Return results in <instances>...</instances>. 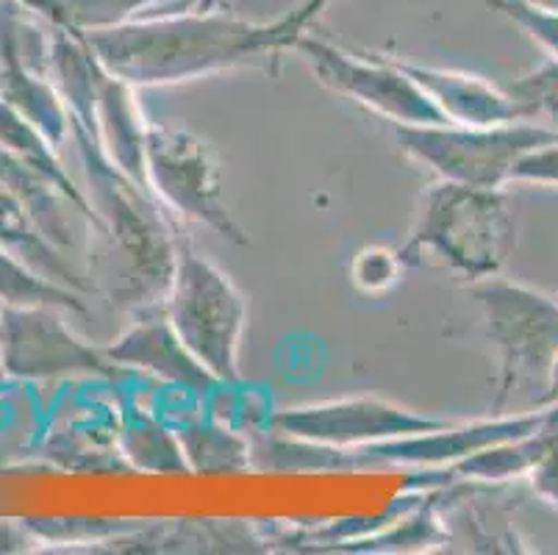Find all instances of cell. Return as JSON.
<instances>
[{
  "label": "cell",
  "mask_w": 558,
  "mask_h": 555,
  "mask_svg": "<svg viewBox=\"0 0 558 555\" xmlns=\"http://www.w3.org/2000/svg\"><path fill=\"white\" fill-rule=\"evenodd\" d=\"M326 3L306 0L278 23H247L226 14L167 12L150 20H129L111 28L84 31V39L114 79L131 84L181 81L211 70L276 56L283 45H295L306 23Z\"/></svg>",
  "instance_id": "obj_1"
},
{
  "label": "cell",
  "mask_w": 558,
  "mask_h": 555,
  "mask_svg": "<svg viewBox=\"0 0 558 555\" xmlns=\"http://www.w3.org/2000/svg\"><path fill=\"white\" fill-rule=\"evenodd\" d=\"M420 248H430L470 278H492L514 248V217L506 197L497 190L453 181L434 186L400 258H409Z\"/></svg>",
  "instance_id": "obj_2"
},
{
  "label": "cell",
  "mask_w": 558,
  "mask_h": 555,
  "mask_svg": "<svg viewBox=\"0 0 558 555\" xmlns=\"http://www.w3.org/2000/svg\"><path fill=\"white\" fill-rule=\"evenodd\" d=\"M398 140L405 153L434 167L445 181L500 190L525 153L558 142V131L531 120L504 125H403Z\"/></svg>",
  "instance_id": "obj_3"
},
{
  "label": "cell",
  "mask_w": 558,
  "mask_h": 555,
  "mask_svg": "<svg viewBox=\"0 0 558 555\" xmlns=\"http://www.w3.org/2000/svg\"><path fill=\"white\" fill-rule=\"evenodd\" d=\"M473 292L489 319L492 342L500 350L495 409H504L522 386H534L545 395L553 361L558 359V298L495 278H486Z\"/></svg>",
  "instance_id": "obj_4"
},
{
  "label": "cell",
  "mask_w": 558,
  "mask_h": 555,
  "mask_svg": "<svg viewBox=\"0 0 558 555\" xmlns=\"http://www.w3.org/2000/svg\"><path fill=\"white\" fill-rule=\"evenodd\" d=\"M245 305L226 275L184 251L172 298V328L186 350L220 378H236Z\"/></svg>",
  "instance_id": "obj_5"
},
{
  "label": "cell",
  "mask_w": 558,
  "mask_h": 555,
  "mask_svg": "<svg viewBox=\"0 0 558 555\" xmlns=\"http://www.w3.org/2000/svg\"><path fill=\"white\" fill-rule=\"evenodd\" d=\"M292 48L303 50L312 59L314 70L326 84L369 106L378 114L392 117L403 125H448L450 122L442 109L428 98V92L400 64L387 68L378 61L359 59L348 50L333 48L317 37H303V34Z\"/></svg>",
  "instance_id": "obj_6"
},
{
  "label": "cell",
  "mask_w": 558,
  "mask_h": 555,
  "mask_svg": "<svg viewBox=\"0 0 558 555\" xmlns=\"http://www.w3.org/2000/svg\"><path fill=\"white\" fill-rule=\"evenodd\" d=\"M276 427L287 436L317 442V445L348 447L364 445V442H389L403 439V436L430 434V431L448 427V422L430 420V417H420L414 411L362 397V400H337V403L283 411L276 417Z\"/></svg>",
  "instance_id": "obj_7"
},
{
  "label": "cell",
  "mask_w": 558,
  "mask_h": 555,
  "mask_svg": "<svg viewBox=\"0 0 558 555\" xmlns=\"http://www.w3.org/2000/svg\"><path fill=\"white\" fill-rule=\"evenodd\" d=\"M145 156L154 183L172 206L197 220H206L222 237L245 242L240 228L233 226L228 212L220 206L217 170L209 159V150L201 142L179 131L150 129L145 136Z\"/></svg>",
  "instance_id": "obj_8"
},
{
  "label": "cell",
  "mask_w": 558,
  "mask_h": 555,
  "mask_svg": "<svg viewBox=\"0 0 558 555\" xmlns=\"http://www.w3.org/2000/svg\"><path fill=\"white\" fill-rule=\"evenodd\" d=\"M400 68L428 92V98L453 125H504V122L522 120L520 106L509 92L497 89L478 75L414 68V64H400Z\"/></svg>",
  "instance_id": "obj_9"
},
{
  "label": "cell",
  "mask_w": 558,
  "mask_h": 555,
  "mask_svg": "<svg viewBox=\"0 0 558 555\" xmlns=\"http://www.w3.org/2000/svg\"><path fill=\"white\" fill-rule=\"evenodd\" d=\"M514 104L520 106L522 120H545V129L558 131V61H545L534 73L506 86Z\"/></svg>",
  "instance_id": "obj_10"
},
{
  "label": "cell",
  "mask_w": 558,
  "mask_h": 555,
  "mask_svg": "<svg viewBox=\"0 0 558 555\" xmlns=\"http://www.w3.org/2000/svg\"><path fill=\"white\" fill-rule=\"evenodd\" d=\"M117 359L129 361H142V364L161 370V373L172 375V378H190L195 373V364L192 361L181 359V339H172L165 336L161 330H134L129 339L120 342V348H114Z\"/></svg>",
  "instance_id": "obj_11"
},
{
  "label": "cell",
  "mask_w": 558,
  "mask_h": 555,
  "mask_svg": "<svg viewBox=\"0 0 558 555\" xmlns=\"http://www.w3.org/2000/svg\"><path fill=\"white\" fill-rule=\"evenodd\" d=\"M148 3L150 0H62L64 31L84 34V31L123 25L129 23L131 14Z\"/></svg>",
  "instance_id": "obj_12"
},
{
  "label": "cell",
  "mask_w": 558,
  "mask_h": 555,
  "mask_svg": "<svg viewBox=\"0 0 558 555\" xmlns=\"http://www.w3.org/2000/svg\"><path fill=\"white\" fill-rule=\"evenodd\" d=\"M489 7L514 20L522 31L531 34L534 43H539L550 53V59L558 61V14L539 12V9L527 7L522 0H489Z\"/></svg>",
  "instance_id": "obj_13"
},
{
  "label": "cell",
  "mask_w": 558,
  "mask_h": 555,
  "mask_svg": "<svg viewBox=\"0 0 558 555\" xmlns=\"http://www.w3.org/2000/svg\"><path fill=\"white\" fill-rule=\"evenodd\" d=\"M511 181L550 183V186H558V142L525 153L514 165V170H511Z\"/></svg>",
  "instance_id": "obj_14"
},
{
  "label": "cell",
  "mask_w": 558,
  "mask_h": 555,
  "mask_svg": "<svg viewBox=\"0 0 558 555\" xmlns=\"http://www.w3.org/2000/svg\"><path fill=\"white\" fill-rule=\"evenodd\" d=\"M400 262L387 251H369L356 262V283L364 289H384L398 278Z\"/></svg>",
  "instance_id": "obj_15"
},
{
  "label": "cell",
  "mask_w": 558,
  "mask_h": 555,
  "mask_svg": "<svg viewBox=\"0 0 558 555\" xmlns=\"http://www.w3.org/2000/svg\"><path fill=\"white\" fill-rule=\"evenodd\" d=\"M531 475H534L536 492L558 508V427L553 442L547 445L545 456H542L539 461H536L534 470H531Z\"/></svg>",
  "instance_id": "obj_16"
},
{
  "label": "cell",
  "mask_w": 558,
  "mask_h": 555,
  "mask_svg": "<svg viewBox=\"0 0 558 555\" xmlns=\"http://www.w3.org/2000/svg\"><path fill=\"white\" fill-rule=\"evenodd\" d=\"M558 403V359L553 361V370H550V378H547V389L542 395L539 406H556Z\"/></svg>",
  "instance_id": "obj_17"
},
{
  "label": "cell",
  "mask_w": 558,
  "mask_h": 555,
  "mask_svg": "<svg viewBox=\"0 0 558 555\" xmlns=\"http://www.w3.org/2000/svg\"><path fill=\"white\" fill-rule=\"evenodd\" d=\"M522 3H527V7L539 9V12H553V14H558V0H522Z\"/></svg>",
  "instance_id": "obj_18"
},
{
  "label": "cell",
  "mask_w": 558,
  "mask_h": 555,
  "mask_svg": "<svg viewBox=\"0 0 558 555\" xmlns=\"http://www.w3.org/2000/svg\"><path fill=\"white\" fill-rule=\"evenodd\" d=\"M319 3H328V0H319Z\"/></svg>",
  "instance_id": "obj_19"
}]
</instances>
